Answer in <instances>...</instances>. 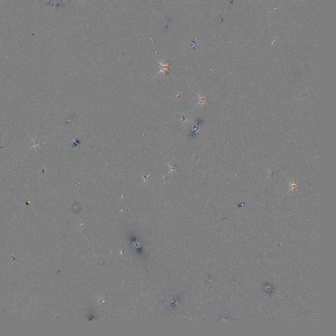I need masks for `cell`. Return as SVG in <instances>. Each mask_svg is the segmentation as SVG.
Returning <instances> with one entry per match:
<instances>
[{
    "label": "cell",
    "instance_id": "obj_1",
    "mask_svg": "<svg viewBox=\"0 0 336 336\" xmlns=\"http://www.w3.org/2000/svg\"><path fill=\"white\" fill-rule=\"evenodd\" d=\"M158 62H159V64L160 65V72H158V74H159L162 73V72H164V73H166L167 71L168 70V68H169V65H170V63H162V62H160L159 60H158Z\"/></svg>",
    "mask_w": 336,
    "mask_h": 336
}]
</instances>
